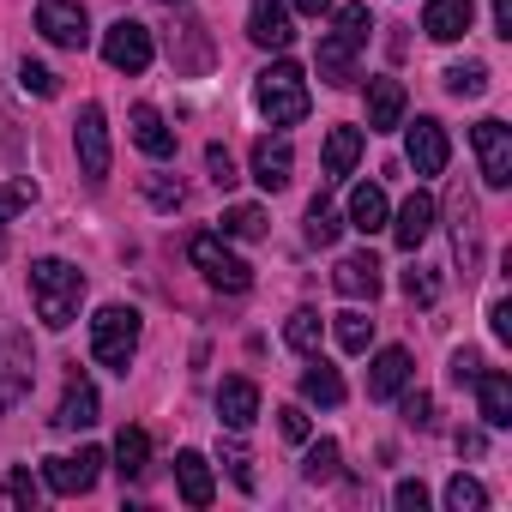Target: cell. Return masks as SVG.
I'll list each match as a JSON object with an SVG mask.
<instances>
[{
	"label": "cell",
	"mask_w": 512,
	"mask_h": 512,
	"mask_svg": "<svg viewBox=\"0 0 512 512\" xmlns=\"http://www.w3.org/2000/svg\"><path fill=\"white\" fill-rule=\"evenodd\" d=\"M31 302H37V320L49 332H67L79 320V302H85V272L49 253V260L31 266Z\"/></svg>",
	"instance_id": "obj_1"
},
{
	"label": "cell",
	"mask_w": 512,
	"mask_h": 512,
	"mask_svg": "<svg viewBox=\"0 0 512 512\" xmlns=\"http://www.w3.org/2000/svg\"><path fill=\"white\" fill-rule=\"evenodd\" d=\"M253 109H260L272 127L308 121V73L296 61H272L260 79H253Z\"/></svg>",
	"instance_id": "obj_2"
},
{
	"label": "cell",
	"mask_w": 512,
	"mask_h": 512,
	"mask_svg": "<svg viewBox=\"0 0 512 512\" xmlns=\"http://www.w3.org/2000/svg\"><path fill=\"white\" fill-rule=\"evenodd\" d=\"M368 31H374V19H368L362 0L338 7V25H332V37L320 43V79H326V85H356V55L368 49Z\"/></svg>",
	"instance_id": "obj_3"
},
{
	"label": "cell",
	"mask_w": 512,
	"mask_h": 512,
	"mask_svg": "<svg viewBox=\"0 0 512 512\" xmlns=\"http://www.w3.org/2000/svg\"><path fill=\"white\" fill-rule=\"evenodd\" d=\"M187 260L205 272V284H211V290L241 296V290L253 284V266L241 260V253H229V235H193V241H187Z\"/></svg>",
	"instance_id": "obj_4"
},
{
	"label": "cell",
	"mask_w": 512,
	"mask_h": 512,
	"mask_svg": "<svg viewBox=\"0 0 512 512\" xmlns=\"http://www.w3.org/2000/svg\"><path fill=\"white\" fill-rule=\"evenodd\" d=\"M91 350H97V362L103 368H115V374H127V362H133V350H139V314L133 308H97V320H91Z\"/></svg>",
	"instance_id": "obj_5"
},
{
	"label": "cell",
	"mask_w": 512,
	"mask_h": 512,
	"mask_svg": "<svg viewBox=\"0 0 512 512\" xmlns=\"http://www.w3.org/2000/svg\"><path fill=\"white\" fill-rule=\"evenodd\" d=\"M31 374H37V356H31V338L19 326L0 320V416H7L25 392H31Z\"/></svg>",
	"instance_id": "obj_6"
},
{
	"label": "cell",
	"mask_w": 512,
	"mask_h": 512,
	"mask_svg": "<svg viewBox=\"0 0 512 512\" xmlns=\"http://www.w3.org/2000/svg\"><path fill=\"white\" fill-rule=\"evenodd\" d=\"M151 55H157V43H151V31H145L139 19H115V25L103 31V61H109L115 73H145Z\"/></svg>",
	"instance_id": "obj_7"
},
{
	"label": "cell",
	"mask_w": 512,
	"mask_h": 512,
	"mask_svg": "<svg viewBox=\"0 0 512 512\" xmlns=\"http://www.w3.org/2000/svg\"><path fill=\"white\" fill-rule=\"evenodd\" d=\"M73 151H79L85 181L103 187V181H109V127H103V109H97V103L79 109V121H73Z\"/></svg>",
	"instance_id": "obj_8"
},
{
	"label": "cell",
	"mask_w": 512,
	"mask_h": 512,
	"mask_svg": "<svg viewBox=\"0 0 512 512\" xmlns=\"http://www.w3.org/2000/svg\"><path fill=\"white\" fill-rule=\"evenodd\" d=\"M470 145H476L482 181H488V187H512V127L488 115V121H476V127H470Z\"/></svg>",
	"instance_id": "obj_9"
},
{
	"label": "cell",
	"mask_w": 512,
	"mask_h": 512,
	"mask_svg": "<svg viewBox=\"0 0 512 512\" xmlns=\"http://www.w3.org/2000/svg\"><path fill=\"white\" fill-rule=\"evenodd\" d=\"M103 464H109V458H103L97 446H79V458H43V482H49V494L73 500V494H91V488H97Z\"/></svg>",
	"instance_id": "obj_10"
},
{
	"label": "cell",
	"mask_w": 512,
	"mask_h": 512,
	"mask_svg": "<svg viewBox=\"0 0 512 512\" xmlns=\"http://www.w3.org/2000/svg\"><path fill=\"white\" fill-rule=\"evenodd\" d=\"M37 31L55 49H85L91 43V19H85L79 0H37Z\"/></svg>",
	"instance_id": "obj_11"
},
{
	"label": "cell",
	"mask_w": 512,
	"mask_h": 512,
	"mask_svg": "<svg viewBox=\"0 0 512 512\" xmlns=\"http://www.w3.org/2000/svg\"><path fill=\"white\" fill-rule=\"evenodd\" d=\"M404 157H410V169H416V175H440V169H446V157H452L446 127H440L434 115H416V121H410V133H404Z\"/></svg>",
	"instance_id": "obj_12"
},
{
	"label": "cell",
	"mask_w": 512,
	"mask_h": 512,
	"mask_svg": "<svg viewBox=\"0 0 512 512\" xmlns=\"http://www.w3.org/2000/svg\"><path fill=\"white\" fill-rule=\"evenodd\" d=\"M247 37L260 49H290L296 31H290V0H253L247 7Z\"/></svg>",
	"instance_id": "obj_13"
},
{
	"label": "cell",
	"mask_w": 512,
	"mask_h": 512,
	"mask_svg": "<svg viewBox=\"0 0 512 512\" xmlns=\"http://www.w3.org/2000/svg\"><path fill=\"white\" fill-rule=\"evenodd\" d=\"M452 247H458L464 278H476V266H482V229H476V199L464 187L452 193Z\"/></svg>",
	"instance_id": "obj_14"
},
{
	"label": "cell",
	"mask_w": 512,
	"mask_h": 512,
	"mask_svg": "<svg viewBox=\"0 0 512 512\" xmlns=\"http://www.w3.org/2000/svg\"><path fill=\"white\" fill-rule=\"evenodd\" d=\"M217 422H223V428H235V434H241V428H253V422H260V386L241 380V374H235V380H223V386H217Z\"/></svg>",
	"instance_id": "obj_15"
},
{
	"label": "cell",
	"mask_w": 512,
	"mask_h": 512,
	"mask_svg": "<svg viewBox=\"0 0 512 512\" xmlns=\"http://www.w3.org/2000/svg\"><path fill=\"white\" fill-rule=\"evenodd\" d=\"M61 434H79V428H91L97 422V386L85 380V374H73L67 380V392H61V404H55V416H49Z\"/></svg>",
	"instance_id": "obj_16"
},
{
	"label": "cell",
	"mask_w": 512,
	"mask_h": 512,
	"mask_svg": "<svg viewBox=\"0 0 512 512\" xmlns=\"http://www.w3.org/2000/svg\"><path fill=\"white\" fill-rule=\"evenodd\" d=\"M332 284H338V296H350V302H374V296H380V260H374V253H344L338 272H332Z\"/></svg>",
	"instance_id": "obj_17"
},
{
	"label": "cell",
	"mask_w": 512,
	"mask_h": 512,
	"mask_svg": "<svg viewBox=\"0 0 512 512\" xmlns=\"http://www.w3.org/2000/svg\"><path fill=\"white\" fill-rule=\"evenodd\" d=\"M470 19H476V0H428L422 7V31L434 43H458L470 31Z\"/></svg>",
	"instance_id": "obj_18"
},
{
	"label": "cell",
	"mask_w": 512,
	"mask_h": 512,
	"mask_svg": "<svg viewBox=\"0 0 512 512\" xmlns=\"http://www.w3.org/2000/svg\"><path fill=\"white\" fill-rule=\"evenodd\" d=\"M290 169H296V151H290V139H260V145H253V181H260L266 193L290 187Z\"/></svg>",
	"instance_id": "obj_19"
},
{
	"label": "cell",
	"mask_w": 512,
	"mask_h": 512,
	"mask_svg": "<svg viewBox=\"0 0 512 512\" xmlns=\"http://www.w3.org/2000/svg\"><path fill=\"white\" fill-rule=\"evenodd\" d=\"M410 374H416V368H410V350H398V344L380 350V356L368 362V398H398V392L410 386Z\"/></svg>",
	"instance_id": "obj_20"
},
{
	"label": "cell",
	"mask_w": 512,
	"mask_h": 512,
	"mask_svg": "<svg viewBox=\"0 0 512 512\" xmlns=\"http://www.w3.org/2000/svg\"><path fill=\"white\" fill-rule=\"evenodd\" d=\"M476 404H482V422L488 428H512V380L500 374V368H482L476 380Z\"/></svg>",
	"instance_id": "obj_21"
},
{
	"label": "cell",
	"mask_w": 512,
	"mask_h": 512,
	"mask_svg": "<svg viewBox=\"0 0 512 512\" xmlns=\"http://www.w3.org/2000/svg\"><path fill=\"white\" fill-rule=\"evenodd\" d=\"M404 127V85L398 79H368V133Z\"/></svg>",
	"instance_id": "obj_22"
},
{
	"label": "cell",
	"mask_w": 512,
	"mask_h": 512,
	"mask_svg": "<svg viewBox=\"0 0 512 512\" xmlns=\"http://www.w3.org/2000/svg\"><path fill=\"white\" fill-rule=\"evenodd\" d=\"M428 229H434V199H428V193H410V199L398 205V223H392V241H398L404 253H416V247L428 241Z\"/></svg>",
	"instance_id": "obj_23"
},
{
	"label": "cell",
	"mask_w": 512,
	"mask_h": 512,
	"mask_svg": "<svg viewBox=\"0 0 512 512\" xmlns=\"http://www.w3.org/2000/svg\"><path fill=\"white\" fill-rule=\"evenodd\" d=\"M175 488H181V500L187 506H211V494H217V482H211V464H205V452H181L175 458Z\"/></svg>",
	"instance_id": "obj_24"
},
{
	"label": "cell",
	"mask_w": 512,
	"mask_h": 512,
	"mask_svg": "<svg viewBox=\"0 0 512 512\" xmlns=\"http://www.w3.org/2000/svg\"><path fill=\"white\" fill-rule=\"evenodd\" d=\"M133 145H139L145 157H157V163H163V157H175V133H169V121H163L151 103H139V109H133Z\"/></svg>",
	"instance_id": "obj_25"
},
{
	"label": "cell",
	"mask_w": 512,
	"mask_h": 512,
	"mask_svg": "<svg viewBox=\"0 0 512 512\" xmlns=\"http://www.w3.org/2000/svg\"><path fill=\"white\" fill-rule=\"evenodd\" d=\"M356 157H362V127H332L326 133V175L344 181L356 169Z\"/></svg>",
	"instance_id": "obj_26"
},
{
	"label": "cell",
	"mask_w": 512,
	"mask_h": 512,
	"mask_svg": "<svg viewBox=\"0 0 512 512\" xmlns=\"http://www.w3.org/2000/svg\"><path fill=\"white\" fill-rule=\"evenodd\" d=\"M350 229H362V235H374V229H386V187H374V181H362V187L350 193Z\"/></svg>",
	"instance_id": "obj_27"
},
{
	"label": "cell",
	"mask_w": 512,
	"mask_h": 512,
	"mask_svg": "<svg viewBox=\"0 0 512 512\" xmlns=\"http://www.w3.org/2000/svg\"><path fill=\"white\" fill-rule=\"evenodd\" d=\"M302 398H308V404H344V374L314 356V368L302 374Z\"/></svg>",
	"instance_id": "obj_28"
},
{
	"label": "cell",
	"mask_w": 512,
	"mask_h": 512,
	"mask_svg": "<svg viewBox=\"0 0 512 512\" xmlns=\"http://www.w3.org/2000/svg\"><path fill=\"white\" fill-rule=\"evenodd\" d=\"M145 458H151V434H145V428H121V434H115V470L133 482V476L145 470Z\"/></svg>",
	"instance_id": "obj_29"
},
{
	"label": "cell",
	"mask_w": 512,
	"mask_h": 512,
	"mask_svg": "<svg viewBox=\"0 0 512 512\" xmlns=\"http://www.w3.org/2000/svg\"><path fill=\"white\" fill-rule=\"evenodd\" d=\"M320 326H326V320H320L314 308H296V314H290V326H284L290 350H296V356H320Z\"/></svg>",
	"instance_id": "obj_30"
},
{
	"label": "cell",
	"mask_w": 512,
	"mask_h": 512,
	"mask_svg": "<svg viewBox=\"0 0 512 512\" xmlns=\"http://www.w3.org/2000/svg\"><path fill=\"white\" fill-rule=\"evenodd\" d=\"M31 199H37V181H31V175H19L13 187H0V260H7V217L25 211Z\"/></svg>",
	"instance_id": "obj_31"
},
{
	"label": "cell",
	"mask_w": 512,
	"mask_h": 512,
	"mask_svg": "<svg viewBox=\"0 0 512 512\" xmlns=\"http://www.w3.org/2000/svg\"><path fill=\"white\" fill-rule=\"evenodd\" d=\"M368 344H374V320H368V314H356V308H350V314H338V350H344V356H362Z\"/></svg>",
	"instance_id": "obj_32"
},
{
	"label": "cell",
	"mask_w": 512,
	"mask_h": 512,
	"mask_svg": "<svg viewBox=\"0 0 512 512\" xmlns=\"http://www.w3.org/2000/svg\"><path fill=\"white\" fill-rule=\"evenodd\" d=\"M446 91H452V97H482V91H488V67H482V61L446 67Z\"/></svg>",
	"instance_id": "obj_33"
},
{
	"label": "cell",
	"mask_w": 512,
	"mask_h": 512,
	"mask_svg": "<svg viewBox=\"0 0 512 512\" xmlns=\"http://www.w3.org/2000/svg\"><path fill=\"white\" fill-rule=\"evenodd\" d=\"M223 235H235V241L266 235V211H260V205H229V211H223Z\"/></svg>",
	"instance_id": "obj_34"
},
{
	"label": "cell",
	"mask_w": 512,
	"mask_h": 512,
	"mask_svg": "<svg viewBox=\"0 0 512 512\" xmlns=\"http://www.w3.org/2000/svg\"><path fill=\"white\" fill-rule=\"evenodd\" d=\"M302 476L308 482H332L338 476V440H314L308 458H302Z\"/></svg>",
	"instance_id": "obj_35"
},
{
	"label": "cell",
	"mask_w": 512,
	"mask_h": 512,
	"mask_svg": "<svg viewBox=\"0 0 512 512\" xmlns=\"http://www.w3.org/2000/svg\"><path fill=\"white\" fill-rule=\"evenodd\" d=\"M338 229H344V223H338V211H332L326 199H314V205H308V241H314V247H332V241H338Z\"/></svg>",
	"instance_id": "obj_36"
},
{
	"label": "cell",
	"mask_w": 512,
	"mask_h": 512,
	"mask_svg": "<svg viewBox=\"0 0 512 512\" xmlns=\"http://www.w3.org/2000/svg\"><path fill=\"white\" fill-rule=\"evenodd\" d=\"M446 506H452V512H482L488 494H482L476 476H452V482H446Z\"/></svg>",
	"instance_id": "obj_37"
},
{
	"label": "cell",
	"mask_w": 512,
	"mask_h": 512,
	"mask_svg": "<svg viewBox=\"0 0 512 512\" xmlns=\"http://www.w3.org/2000/svg\"><path fill=\"white\" fill-rule=\"evenodd\" d=\"M19 79H25V91H37V97H61V79H55L43 61H25V67H19Z\"/></svg>",
	"instance_id": "obj_38"
},
{
	"label": "cell",
	"mask_w": 512,
	"mask_h": 512,
	"mask_svg": "<svg viewBox=\"0 0 512 512\" xmlns=\"http://www.w3.org/2000/svg\"><path fill=\"white\" fill-rule=\"evenodd\" d=\"M404 398V422L410 428H434V398L428 392H398Z\"/></svg>",
	"instance_id": "obj_39"
},
{
	"label": "cell",
	"mask_w": 512,
	"mask_h": 512,
	"mask_svg": "<svg viewBox=\"0 0 512 512\" xmlns=\"http://www.w3.org/2000/svg\"><path fill=\"white\" fill-rule=\"evenodd\" d=\"M145 193H151V205H157V211H175V205H181V181H169V175H151V181H145Z\"/></svg>",
	"instance_id": "obj_40"
},
{
	"label": "cell",
	"mask_w": 512,
	"mask_h": 512,
	"mask_svg": "<svg viewBox=\"0 0 512 512\" xmlns=\"http://www.w3.org/2000/svg\"><path fill=\"white\" fill-rule=\"evenodd\" d=\"M223 464H229V476H235V488H247V494H253V488H260V482H253V458H247L241 446H229V452H223Z\"/></svg>",
	"instance_id": "obj_41"
},
{
	"label": "cell",
	"mask_w": 512,
	"mask_h": 512,
	"mask_svg": "<svg viewBox=\"0 0 512 512\" xmlns=\"http://www.w3.org/2000/svg\"><path fill=\"white\" fill-rule=\"evenodd\" d=\"M0 494H7L13 506H37V482H31V470H13V476H7V488H0Z\"/></svg>",
	"instance_id": "obj_42"
},
{
	"label": "cell",
	"mask_w": 512,
	"mask_h": 512,
	"mask_svg": "<svg viewBox=\"0 0 512 512\" xmlns=\"http://www.w3.org/2000/svg\"><path fill=\"white\" fill-rule=\"evenodd\" d=\"M205 169H211V181H217V187H235V181H241V175H235V163H229V151H223V145H211V151H205Z\"/></svg>",
	"instance_id": "obj_43"
},
{
	"label": "cell",
	"mask_w": 512,
	"mask_h": 512,
	"mask_svg": "<svg viewBox=\"0 0 512 512\" xmlns=\"http://www.w3.org/2000/svg\"><path fill=\"white\" fill-rule=\"evenodd\" d=\"M404 296H410V302H422V308H428V302H434V296H440V284H434V278H428V272H422V266H416V272H404Z\"/></svg>",
	"instance_id": "obj_44"
},
{
	"label": "cell",
	"mask_w": 512,
	"mask_h": 512,
	"mask_svg": "<svg viewBox=\"0 0 512 512\" xmlns=\"http://www.w3.org/2000/svg\"><path fill=\"white\" fill-rule=\"evenodd\" d=\"M392 506H398V512H428V488H422V482H398V488H392Z\"/></svg>",
	"instance_id": "obj_45"
},
{
	"label": "cell",
	"mask_w": 512,
	"mask_h": 512,
	"mask_svg": "<svg viewBox=\"0 0 512 512\" xmlns=\"http://www.w3.org/2000/svg\"><path fill=\"white\" fill-rule=\"evenodd\" d=\"M278 428H284V440H308V410L302 404H284L278 410Z\"/></svg>",
	"instance_id": "obj_46"
},
{
	"label": "cell",
	"mask_w": 512,
	"mask_h": 512,
	"mask_svg": "<svg viewBox=\"0 0 512 512\" xmlns=\"http://www.w3.org/2000/svg\"><path fill=\"white\" fill-rule=\"evenodd\" d=\"M476 374H482V356H476V350H458V356H452V386H470Z\"/></svg>",
	"instance_id": "obj_47"
},
{
	"label": "cell",
	"mask_w": 512,
	"mask_h": 512,
	"mask_svg": "<svg viewBox=\"0 0 512 512\" xmlns=\"http://www.w3.org/2000/svg\"><path fill=\"white\" fill-rule=\"evenodd\" d=\"M488 332H494L500 344H512V302H494V308H488Z\"/></svg>",
	"instance_id": "obj_48"
},
{
	"label": "cell",
	"mask_w": 512,
	"mask_h": 512,
	"mask_svg": "<svg viewBox=\"0 0 512 512\" xmlns=\"http://www.w3.org/2000/svg\"><path fill=\"white\" fill-rule=\"evenodd\" d=\"M494 31L512 37V0H494Z\"/></svg>",
	"instance_id": "obj_49"
},
{
	"label": "cell",
	"mask_w": 512,
	"mask_h": 512,
	"mask_svg": "<svg viewBox=\"0 0 512 512\" xmlns=\"http://www.w3.org/2000/svg\"><path fill=\"white\" fill-rule=\"evenodd\" d=\"M332 7V0H290V13H302V19H320Z\"/></svg>",
	"instance_id": "obj_50"
},
{
	"label": "cell",
	"mask_w": 512,
	"mask_h": 512,
	"mask_svg": "<svg viewBox=\"0 0 512 512\" xmlns=\"http://www.w3.org/2000/svg\"><path fill=\"white\" fill-rule=\"evenodd\" d=\"M163 7H181V0H163Z\"/></svg>",
	"instance_id": "obj_51"
}]
</instances>
